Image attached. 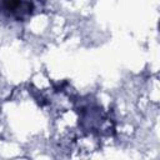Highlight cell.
I'll return each instance as SVG.
<instances>
[{
	"label": "cell",
	"mask_w": 160,
	"mask_h": 160,
	"mask_svg": "<svg viewBox=\"0 0 160 160\" xmlns=\"http://www.w3.org/2000/svg\"><path fill=\"white\" fill-rule=\"evenodd\" d=\"M4 9L9 16H12L15 20H20L26 15L31 14L32 5L25 0H4Z\"/></svg>",
	"instance_id": "1"
}]
</instances>
